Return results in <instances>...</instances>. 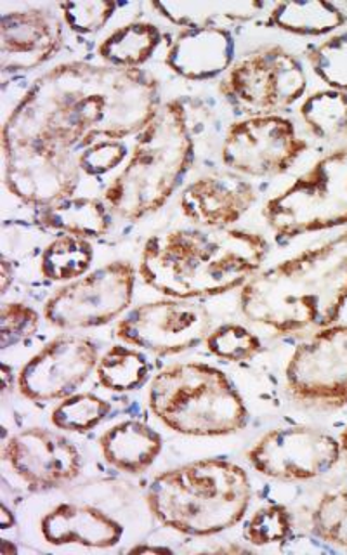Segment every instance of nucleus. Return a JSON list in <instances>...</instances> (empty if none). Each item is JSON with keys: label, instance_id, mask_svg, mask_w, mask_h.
I'll return each mask as SVG.
<instances>
[{"label": "nucleus", "instance_id": "1", "mask_svg": "<svg viewBox=\"0 0 347 555\" xmlns=\"http://www.w3.org/2000/svg\"><path fill=\"white\" fill-rule=\"evenodd\" d=\"M144 69L69 61L35 78L2 127V152L78 155L100 139L139 134L160 109Z\"/></svg>", "mask_w": 347, "mask_h": 555}, {"label": "nucleus", "instance_id": "2", "mask_svg": "<svg viewBox=\"0 0 347 555\" xmlns=\"http://www.w3.org/2000/svg\"><path fill=\"white\" fill-rule=\"evenodd\" d=\"M268 254V240L252 231L174 230L144 243L138 271L147 286L170 299H200L242 288Z\"/></svg>", "mask_w": 347, "mask_h": 555}, {"label": "nucleus", "instance_id": "3", "mask_svg": "<svg viewBox=\"0 0 347 555\" xmlns=\"http://www.w3.org/2000/svg\"><path fill=\"white\" fill-rule=\"evenodd\" d=\"M347 304V231L259 271L242 286L248 320L278 335L335 325Z\"/></svg>", "mask_w": 347, "mask_h": 555}, {"label": "nucleus", "instance_id": "4", "mask_svg": "<svg viewBox=\"0 0 347 555\" xmlns=\"http://www.w3.org/2000/svg\"><path fill=\"white\" fill-rule=\"evenodd\" d=\"M252 486L230 460L205 459L169 468L150 482L147 507L167 528L191 537L222 533L245 516Z\"/></svg>", "mask_w": 347, "mask_h": 555}, {"label": "nucleus", "instance_id": "5", "mask_svg": "<svg viewBox=\"0 0 347 555\" xmlns=\"http://www.w3.org/2000/svg\"><path fill=\"white\" fill-rule=\"evenodd\" d=\"M195 160L188 113L179 100L162 104L136 139L129 162L104 191V202L127 221L160 210Z\"/></svg>", "mask_w": 347, "mask_h": 555}, {"label": "nucleus", "instance_id": "6", "mask_svg": "<svg viewBox=\"0 0 347 555\" xmlns=\"http://www.w3.org/2000/svg\"><path fill=\"white\" fill-rule=\"evenodd\" d=\"M147 403L162 424L187 436H226L248 422L247 406L233 382L205 363H178L156 373Z\"/></svg>", "mask_w": 347, "mask_h": 555}, {"label": "nucleus", "instance_id": "7", "mask_svg": "<svg viewBox=\"0 0 347 555\" xmlns=\"http://www.w3.org/2000/svg\"><path fill=\"white\" fill-rule=\"evenodd\" d=\"M280 238L334 230L347 224V146L321 156L262 210Z\"/></svg>", "mask_w": 347, "mask_h": 555}, {"label": "nucleus", "instance_id": "8", "mask_svg": "<svg viewBox=\"0 0 347 555\" xmlns=\"http://www.w3.org/2000/svg\"><path fill=\"white\" fill-rule=\"evenodd\" d=\"M308 75L295 54L266 46L236 61L222 77L219 92L236 108L254 115H274L303 98Z\"/></svg>", "mask_w": 347, "mask_h": 555}, {"label": "nucleus", "instance_id": "9", "mask_svg": "<svg viewBox=\"0 0 347 555\" xmlns=\"http://www.w3.org/2000/svg\"><path fill=\"white\" fill-rule=\"evenodd\" d=\"M134 266L113 260L61 286L43 306V318L60 330L108 325L129 308L134 297Z\"/></svg>", "mask_w": 347, "mask_h": 555}, {"label": "nucleus", "instance_id": "10", "mask_svg": "<svg viewBox=\"0 0 347 555\" xmlns=\"http://www.w3.org/2000/svg\"><path fill=\"white\" fill-rule=\"evenodd\" d=\"M308 147V141L297 134L294 121L277 113L254 115L231 124L221 158L234 172L266 178L286 172Z\"/></svg>", "mask_w": 347, "mask_h": 555}, {"label": "nucleus", "instance_id": "11", "mask_svg": "<svg viewBox=\"0 0 347 555\" xmlns=\"http://www.w3.org/2000/svg\"><path fill=\"white\" fill-rule=\"evenodd\" d=\"M297 401L323 408L347 404V325L320 328L295 347L285 370Z\"/></svg>", "mask_w": 347, "mask_h": 555}, {"label": "nucleus", "instance_id": "12", "mask_svg": "<svg viewBox=\"0 0 347 555\" xmlns=\"http://www.w3.org/2000/svg\"><path fill=\"white\" fill-rule=\"evenodd\" d=\"M210 314L190 300L164 299L143 304L118 321L115 334L127 346L158 356L181 354L204 343Z\"/></svg>", "mask_w": 347, "mask_h": 555}, {"label": "nucleus", "instance_id": "13", "mask_svg": "<svg viewBox=\"0 0 347 555\" xmlns=\"http://www.w3.org/2000/svg\"><path fill=\"white\" fill-rule=\"evenodd\" d=\"M257 473L278 481H309L325 476L343 456L340 442L314 427H285L266 434L247 453Z\"/></svg>", "mask_w": 347, "mask_h": 555}, {"label": "nucleus", "instance_id": "14", "mask_svg": "<svg viewBox=\"0 0 347 555\" xmlns=\"http://www.w3.org/2000/svg\"><path fill=\"white\" fill-rule=\"evenodd\" d=\"M100 361L91 338L61 335L40 349L17 373V390L35 403L57 401L75 395Z\"/></svg>", "mask_w": 347, "mask_h": 555}, {"label": "nucleus", "instance_id": "15", "mask_svg": "<svg viewBox=\"0 0 347 555\" xmlns=\"http://www.w3.org/2000/svg\"><path fill=\"white\" fill-rule=\"evenodd\" d=\"M5 462L35 491L74 481L82 468L80 451L63 434L43 427L20 430L4 441Z\"/></svg>", "mask_w": 347, "mask_h": 555}, {"label": "nucleus", "instance_id": "16", "mask_svg": "<svg viewBox=\"0 0 347 555\" xmlns=\"http://www.w3.org/2000/svg\"><path fill=\"white\" fill-rule=\"evenodd\" d=\"M63 20L48 9H20L0 20V69L14 75L40 68L63 48Z\"/></svg>", "mask_w": 347, "mask_h": 555}, {"label": "nucleus", "instance_id": "17", "mask_svg": "<svg viewBox=\"0 0 347 555\" xmlns=\"http://www.w3.org/2000/svg\"><path fill=\"white\" fill-rule=\"evenodd\" d=\"M256 199L250 182L239 176L217 173L191 182L182 191L179 205L191 222L208 230H222L239 222Z\"/></svg>", "mask_w": 347, "mask_h": 555}, {"label": "nucleus", "instance_id": "18", "mask_svg": "<svg viewBox=\"0 0 347 555\" xmlns=\"http://www.w3.org/2000/svg\"><path fill=\"white\" fill-rule=\"evenodd\" d=\"M236 42L226 28H184L174 37L165 66L193 82H204L228 74L234 65Z\"/></svg>", "mask_w": 347, "mask_h": 555}, {"label": "nucleus", "instance_id": "19", "mask_svg": "<svg viewBox=\"0 0 347 555\" xmlns=\"http://www.w3.org/2000/svg\"><path fill=\"white\" fill-rule=\"evenodd\" d=\"M40 533L51 545L110 548L124 537L115 517L87 503H60L40 520Z\"/></svg>", "mask_w": 347, "mask_h": 555}, {"label": "nucleus", "instance_id": "20", "mask_svg": "<svg viewBox=\"0 0 347 555\" xmlns=\"http://www.w3.org/2000/svg\"><path fill=\"white\" fill-rule=\"evenodd\" d=\"M156 13L172 25L184 28H226L250 22L266 9L256 0H191V2H155Z\"/></svg>", "mask_w": 347, "mask_h": 555}, {"label": "nucleus", "instance_id": "21", "mask_svg": "<svg viewBox=\"0 0 347 555\" xmlns=\"http://www.w3.org/2000/svg\"><path fill=\"white\" fill-rule=\"evenodd\" d=\"M100 448L104 460L113 467L141 474L160 455L162 436L144 422L124 421L101 436Z\"/></svg>", "mask_w": 347, "mask_h": 555}, {"label": "nucleus", "instance_id": "22", "mask_svg": "<svg viewBox=\"0 0 347 555\" xmlns=\"http://www.w3.org/2000/svg\"><path fill=\"white\" fill-rule=\"evenodd\" d=\"M112 208L94 196H69L56 204L37 208L35 221L61 234L80 238H100L112 230Z\"/></svg>", "mask_w": 347, "mask_h": 555}, {"label": "nucleus", "instance_id": "23", "mask_svg": "<svg viewBox=\"0 0 347 555\" xmlns=\"http://www.w3.org/2000/svg\"><path fill=\"white\" fill-rule=\"evenodd\" d=\"M346 22V13L338 5L323 0H304L274 4L269 11L266 26L303 37H323L334 34Z\"/></svg>", "mask_w": 347, "mask_h": 555}, {"label": "nucleus", "instance_id": "24", "mask_svg": "<svg viewBox=\"0 0 347 555\" xmlns=\"http://www.w3.org/2000/svg\"><path fill=\"white\" fill-rule=\"evenodd\" d=\"M160 42V28L153 23H127L103 39L98 46V56L113 68L141 69L152 60Z\"/></svg>", "mask_w": 347, "mask_h": 555}, {"label": "nucleus", "instance_id": "25", "mask_svg": "<svg viewBox=\"0 0 347 555\" xmlns=\"http://www.w3.org/2000/svg\"><path fill=\"white\" fill-rule=\"evenodd\" d=\"M94 248L91 242L74 234H60L43 248L40 274L49 282L69 283L91 268Z\"/></svg>", "mask_w": 347, "mask_h": 555}, {"label": "nucleus", "instance_id": "26", "mask_svg": "<svg viewBox=\"0 0 347 555\" xmlns=\"http://www.w3.org/2000/svg\"><path fill=\"white\" fill-rule=\"evenodd\" d=\"M95 377L104 389L132 392L146 384L150 363L138 347L115 344L98 361Z\"/></svg>", "mask_w": 347, "mask_h": 555}, {"label": "nucleus", "instance_id": "27", "mask_svg": "<svg viewBox=\"0 0 347 555\" xmlns=\"http://www.w3.org/2000/svg\"><path fill=\"white\" fill-rule=\"evenodd\" d=\"M300 118L314 138H347V92L325 89L308 95L299 108Z\"/></svg>", "mask_w": 347, "mask_h": 555}, {"label": "nucleus", "instance_id": "28", "mask_svg": "<svg viewBox=\"0 0 347 555\" xmlns=\"http://www.w3.org/2000/svg\"><path fill=\"white\" fill-rule=\"evenodd\" d=\"M112 413V404L94 392H75L61 399L51 413L56 429L83 434L95 429Z\"/></svg>", "mask_w": 347, "mask_h": 555}, {"label": "nucleus", "instance_id": "29", "mask_svg": "<svg viewBox=\"0 0 347 555\" xmlns=\"http://www.w3.org/2000/svg\"><path fill=\"white\" fill-rule=\"evenodd\" d=\"M309 66L330 89L347 92V34L332 35L308 49Z\"/></svg>", "mask_w": 347, "mask_h": 555}, {"label": "nucleus", "instance_id": "30", "mask_svg": "<svg viewBox=\"0 0 347 555\" xmlns=\"http://www.w3.org/2000/svg\"><path fill=\"white\" fill-rule=\"evenodd\" d=\"M208 352L228 363H242L252 360L262 351V343L247 326L224 323L213 330L205 338Z\"/></svg>", "mask_w": 347, "mask_h": 555}, {"label": "nucleus", "instance_id": "31", "mask_svg": "<svg viewBox=\"0 0 347 555\" xmlns=\"http://www.w3.org/2000/svg\"><path fill=\"white\" fill-rule=\"evenodd\" d=\"M311 529L323 542L347 546V490L321 496L312 511Z\"/></svg>", "mask_w": 347, "mask_h": 555}, {"label": "nucleus", "instance_id": "32", "mask_svg": "<svg viewBox=\"0 0 347 555\" xmlns=\"http://www.w3.org/2000/svg\"><path fill=\"white\" fill-rule=\"evenodd\" d=\"M292 528H294V519L288 508L273 503L254 512L243 533L252 545L265 546L283 542L292 533Z\"/></svg>", "mask_w": 347, "mask_h": 555}, {"label": "nucleus", "instance_id": "33", "mask_svg": "<svg viewBox=\"0 0 347 555\" xmlns=\"http://www.w3.org/2000/svg\"><path fill=\"white\" fill-rule=\"evenodd\" d=\"M61 20L69 30L78 35H92L108 25L117 4L110 0H80V2H61L57 5Z\"/></svg>", "mask_w": 347, "mask_h": 555}, {"label": "nucleus", "instance_id": "34", "mask_svg": "<svg viewBox=\"0 0 347 555\" xmlns=\"http://www.w3.org/2000/svg\"><path fill=\"white\" fill-rule=\"evenodd\" d=\"M40 314L25 302H5L0 312V347L9 349L39 330Z\"/></svg>", "mask_w": 347, "mask_h": 555}, {"label": "nucleus", "instance_id": "35", "mask_svg": "<svg viewBox=\"0 0 347 555\" xmlns=\"http://www.w3.org/2000/svg\"><path fill=\"white\" fill-rule=\"evenodd\" d=\"M127 155L129 150L124 141L100 139L78 153V165L83 173L98 178L117 169L118 165L126 162Z\"/></svg>", "mask_w": 347, "mask_h": 555}, {"label": "nucleus", "instance_id": "36", "mask_svg": "<svg viewBox=\"0 0 347 555\" xmlns=\"http://www.w3.org/2000/svg\"><path fill=\"white\" fill-rule=\"evenodd\" d=\"M0 286H2V294L8 292L9 285L14 280V266L8 259H2V274H0Z\"/></svg>", "mask_w": 347, "mask_h": 555}, {"label": "nucleus", "instance_id": "37", "mask_svg": "<svg viewBox=\"0 0 347 555\" xmlns=\"http://www.w3.org/2000/svg\"><path fill=\"white\" fill-rule=\"evenodd\" d=\"M14 389V370L9 364H2V395H8Z\"/></svg>", "mask_w": 347, "mask_h": 555}, {"label": "nucleus", "instance_id": "38", "mask_svg": "<svg viewBox=\"0 0 347 555\" xmlns=\"http://www.w3.org/2000/svg\"><path fill=\"white\" fill-rule=\"evenodd\" d=\"M338 442H340V448H343V456L346 460L347 464V425L344 427L343 433L338 436Z\"/></svg>", "mask_w": 347, "mask_h": 555}, {"label": "nucleus", "instance_id": "39", "mask_svg": "<svg viewBox=\"0 0 347 555\" xmlns=\"http://www.w3.org/2000/svg\"><path fill=\"white\" fill-rule=\"evenodd\" d=\"M130 552H170L169 548H164V546H136Z\"/></svg>", "mask_w": 347, "mask_h": 555}]
</instances>
